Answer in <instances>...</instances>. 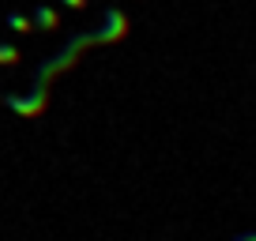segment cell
Instances as JSON below:
<instances>
[{"instance_id":"1","label":"cell","mask_w":256,"mask_h":241,"mask_svg":"<svg viewBox=\"0 0 256 241\" xmlns=\"http://www.w3.org/2000/svg\"><path fill=\"white\" fill-rule=\"evenodd\" d=\"M98 46V38H94V30H83V34H72V38L64 42L60 49H56L49 60H42L38 64V72H34V83H42V87H49L53 80H60L64 72H72L76 64H80V56L87 53V49H94Z\"/></svg>"},{"instance_id":"2","label":"cell","mask_w":256,"mask_h":241,"mask_svg":"<svg viewBox=\"0 0 256 241\" xmlns=\"http://www.w3.org/2000/svg\"><path fill=\"white\" fill-rule=\"evenodd\" d=\"M4 106H8L12 113H19V117H42V113L49 110V87L34 83L26 94H8V98H4Z\"/></svg>"},{"instance_id":"3","label":"cell","mask_w":256,"mask_h":241,"mask_svg":"<svg viewBox=\"0 0 256 241\" xmlns=\"http://www.w3.org/2000/svg\"><path fill=\"white\" fill-rule=\"evenodd\" d=\"M94 38H98V46H120L128 38V16L120 8H106L102 23L94 26Z\"/></svg>"},{"instance_id":"4","label":"cell","mask_w":256,"mask_h":241,"mask_svg":"<svg viewBox=\"0 0 256 241\" xmlns=\"http://www.w3.org/2000/svg\"><path fill=\"white\" fill-rule=\"evenodd\" d=\"M30 23H34V30H60V12L49 8V4H38L30 12Z\"/></svg>"},{"instance_id":"5","label":"cell","mask_w":256,"mask_h":241,"mask_svg":"<svg viewBox=\"0 0 256 241\" xmlns=\"http://www.w3.org/2000/svg\"><path fill=\"white\" fill-rule=\"evenodd\" d=\"M4 26H8V30H19V34H34L30 16H23V12H12V16L4 19Z\"/></svg>"},{"instance_id":"6","label":"cell","mask_w":256,"mask_h":241,"mask_svg":"<svg viewBox=\"0 0 256 241\" xmlns=\"http://www.w3.org/2000/svg\"><path fill=\"white\" fill-rule=\"evenodd\" d=\"M19 60H23V56H19V49L8 46V42H0V64L12 68V64H19Z\"/></svg>"},{"instance_id":"7","label":"cell","mask_w":256,"mask_h":241,"mask_svg":"<svg viewBox=\"0 0 256 241\" xmlns=\"http://www.w3.org/2000/svg\"><path fill=\"white\" fill-rule=\"evenodd\" d=\"M60 4H64L68 12H83V8H87V0H60Z\"/></svg>"},{"instance_id":"8","label":"cell","mask_w":256,"mask_h":241,"mask_svg":"<svg viewBox=\"0 0 256 241\" xmlns=\"http://www.w3.org/2000/svg\"><path fill=\"white\" fill-rule=\"evenodd\" d=\"M230 241H256V230H241V234H234Z\"/></svg>"}]
</instances>
